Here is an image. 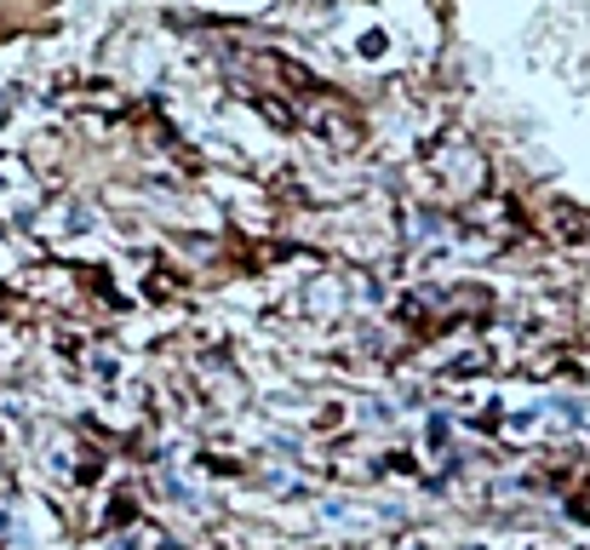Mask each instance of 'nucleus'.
I'll list each match as a JSON object with an SVG mask.
<instances>
[{"mask_svg":"<svg viewBox=\"0 0 590 550\" xmlns=\"http://www.w3.org/2000/svg\"><path fill=\"white\" fill-rule=\"evenodd\" d=\"M304 120H310V127H316L321 138H328L333 150H356V144H361V127H356L350 115H338L333 104H316V110L304 115Z\"/></svg>","mask_w":590,"mask_h":550,"instance_id":"obj_1","label":"nucleus"},{"mask_svg":"<svg viewBox=\"0 0 590 550\" xmlns=\"http://www.w3.org/2000/svg\"><path fill=\"white\" fill-rule=\"evenodd\" d=\"M258 115H264V120H275V127H293V115L281 110L275 98H258Z\"/></svg>","mask_w":590,"mask_h":550,"instance_id":"obj_2","label":"nucleus"}]
</instances>
